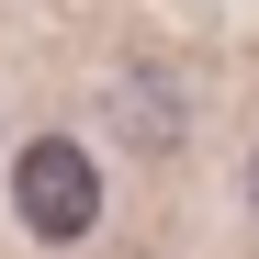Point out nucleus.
Wrapping results in <instances>:
<instances>
[{"label":"nucleus","instance_id":"2","mask_svg":"<svg viewBox=\"0 0 259 259\" xmlns=\"http://www.w3.org/2000/svg\"><path fill=\"white\" fill-rule=\"evenodd\" d=\"M124 136H136V147H181V102H169V79H158V68L124 79Z\"/></svg>","mask_w":259,"mask_h":259},{"label":"nucleus","instance_id":"1","mask_svg":"<svg viewBox=\"0 0 259 259\" xmlns=\"http://www.w3.org/2000/svg\"><path fill=\"white\" fill-rule=\"evenodd\" d=\"M12 214H23L34 248H79V237L102 226V169H91V147H79V136H34L12 158Z\"/></svg>","mask_w":259,"mask_h":259},{"label":"nucleus","instance_id":"3","mask_svg":"<svg viewBox=\"0 0 259 259\" xmlns=\"http://www.w3.org/2000/svg\"><path fill=\"white\" fill-rule=\"evenodd\" d=\"M248 226H259V147H248Z\"/></svg>","mask_w":259,"mask_h":259}]
</instances>
